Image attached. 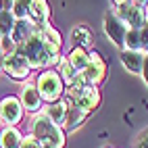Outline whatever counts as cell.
Wrapping results in <instances>:
<instances>
[{"instance_id": "obj_1", "label": "cell", "mask_w": 148, "mask_h": 148, "mask_svg": "<svg viewBox=\"0 0 148 148\" xmlns=\"http://www.w3.org/2000/svg\"><path fill=\"white\" fill-rule=\"evenodd\" d=\"M17 52L25 56V61L29 63V67L32 69H42L46 65H58V61H61V50L54 46H48L40 34H34L25 44L17 46Z\"/></svg>"}, {"instance_id": "obj_2", "label": "cell", "mask_w": 148, "mask_h": 148, "mask_svg": "<svg viewBox=\"0 0 148 148\" xmlns=\"http://www.w3.org/2000/svg\"><path fill=\"white\" fill-rule=\"evenodd\" d=\"M32 134L40 142V146H46V148H63L65 146L63 127L54 125L44 113H36L34 121H32Z\"/></svg>"}, {"instance_id": "obj_3", "label": "cell", "mask_w": 148, "mask_h": 148, "mask_svg": "<svg viewBox=\"0 0 148 148\" xmlns=\"http://www.w3.org/2000/svg\"><path fill=\"white\" fill-rule=\"evenodd\" d=\"M36 88H38V92H40L42 100H46L48 104L61 100V98L65 96V84L61 79V75H58L56 71H52V69H48V71L38 75Z\"/></svg>"}, {"instance_id": "obj_4", "label": "cell", "mask_w": 148, "mask_h": 148, "mask_svg": "<svg viewBox=\"0 0 148 148\" xmlns=\"http://www.w3.org/2000/svg\"><path fill=\"white\" fill-rule=\"evenodd\" d=\"M102 29H104V34L108 36V40L123 50V40H125V34H127V29H130V27H127V23L115 11H106L104 13V17H102Z\"/></svg>"}, {"instance_id": "obj_5", "label": "cell", "mask_w": 148, "mask_h": 148, "mask_svg": "<svg viewBox=\"0 0 148 148\" xmlns=\"http://www.w3.org/2000/svg\"><path fill=\"white\" fill-rule=\"evenodd\" d=\"M79 77H82V82L86 86H96L98 88V84H102L104 77H106V63H104V58L98 52H90V54H88V67L79 73Z\"/></svg>"}, {"instance_id": "obj_6", "label": "cell", "mask_w": 148, "mask_h": 148, "mask_svg": "<svg viewBox=\"0 0 148 148\" xmlns=\"http://www.w3.org/2000/svg\"><path fill=\"white\" fill-rule=\"evenodd\" d=\"M2 71H4L8 77L17 79V82H25L27 77H29L32 67H29V63L25 61L23 54L13 52V54H4V56H2Z\"/></svg>"}, {"instance_id": "obj_7", "label": "cell", "mask_w": 148, "mask_h": 148, "mask_svg": "<svg viewBox=\"0 0 148 148\" xmlns=\"http://www.w3.org/2000/svg\"><path fill=\"white\" fill-rule=\"evenodd\" d=\"M115 13L127 23V27H132V29H140L142 25H146V8L140 6V4L127 2L123 6H117Z\"/></svg>"}, {"instance_id": "obj_8", "label": "cell", "mask_w": 148, "mask_h": 148, "mask_svg": "<svg viewBox=\"0 0 148 148\" xmlns=\"http://www.w3.org/2000/svg\"><path fill=\"white\" fill-rule=\"evenodd\" d=\"M23 117V106L17 96H6L0 102V121L6 125H17Z\"/></svg>"}, {"instance_id": "obj_9", "label": "cell", "mask_w": 148, "mask_h": 148, "mask_svg": "<svg viewBox=\"0 0 148 148\" xmlns=\"http://www.w3.org/2000/svg\"><path fill=\"white\" fill-rule=\"evenodd\" d=\"M19 100H21V106L27 113H40V108H42V96L38 92L36 84H32V82H25L21 86V96H19Z\"/></svg>"}, {"instance_id": "obj_10", "label": "cell", "mask_w": 148, "mask_h": 148, "mask_svg": "<svg viewBox=\"0 0 148 148\" xmlns=\"http://www.w3.org/2000/svg\"><path fill=\"white\" fill-rule=\"evenodd\" d=\"M27 19H29V21H32L38 29L50 23V6H48L46 0H32V6H29Z\"/></svg>"}, {"instance_id": "obj_11", "label": "cell", "mask_w": 148, "mask_h": 148, "mask_svg": "<svg viewBox=\"0 0 148 148\" xmlns=\"http://www.w3.org/2000/svg\"><path fill=\"white\" fill-rule=\"evenodd\" d=\"M36 32H38V27L29 21V19H19V21H15V27H13V32H11V38H13V42H15L17 46H21V44H25Z\"/></svg>"}, {"instance_id": "obj_12", "label": "cell", "mask_w": 148, "mask_h": 148, "mask_svg": "<svg viewBox=\"0 0 148 148\" xmlns=\"http://www.w3.org/2000/svg\"><path fill=\"white\" fill-rule=\"evenodd\" d=\"M144 56H146V54L140 52V50H121V54H119L121 65H123L130 73H136V75H140V73H142Z\"/></svg>"}, {"instance_id": "obj_13", "label": "cell", "mask_w": 148, "mask_h": 148, "mask_svg": "<svg viewBox=\"0 0 148 148\" xmlns=\"http://www.w3.org/2000/svg\"><path fill=\"white\" fill-rule=\"evenodd\" d=\"M88 115L84 108L75 106V104H69L67 106V117H65V123H63V132H73L77 130L79 125H84V121L88 119Z\"/></svg>"}, {"instance_id": "obj_14", "label": "cell", "mask_w": 148, "mask_h": 148, "mask_svg": "<svg viewBox=\"0 0 148 148\" xmlns=\"http://www.w3.org/2000/svg\"><path fill=\"white\" fill-rule=\"evenodd\" d=\"M71 42H73V46H77V48H84V50H88L92 44H94V32L88 25H75L73 29H71Z\"/></svg>"}, {"instance_id": "obj_15", "label": "cell", "mask_w": 148, "mask_h": 148, "mask_svg": "<svg viewBox=\"0 0 148 148\" xmlns=\"http://www.w3.org/2000/svg\"><path fill=\"white\" fill-rule=\"evenodd\" d=\"M67 102H65V98H61V100H56V102H50L46 108H44V115L50 119L54 125L58 127H63L65 123V117H67Z\"/></svg>"}, {"instance_id": "obj_16", "label": "cell", "mask_w": 148, "mask_h": 148, "mask_svg": "<svg viewBox=\"0 0 148 148\" xmlns=\"http://www.w3.org/2000/svg\"><path fill=\"white\" fill-rule=\"evenodd\" d=\"M21 140H23V136L15 125H6L0 132V148H19Z\"/></svg>"}, {"instance_id": "obj_17", "label": "cell", "mask_w": 148, "mask_h": 148, "mask_svg": "<svg viewBox=\"0 0 148 148\" xmlns=\"http://www.w3.org/2000/svg\"><path fill=\"white\" fill-rule=\"evenodd\" d=\"M88 54H90L88 50H84V48H77V46H73V48H71V52H69L65 58L69 61V65H71V67L75 69V71H77V73H82L84 69L88 67Z\"/></svg>"}, {"instance_id": "obj_18", "label": "cell", "mask_w": 148, "mask_h": 148, "mask_svg": "<svg viewBox=\"0 0 148 148\" xmlns=\"http://www.w3.org/2000/svg\"><path fill=\"white\" fill-rule=\"evenodd\" d=\"M38 34H40V38H42V40H44L48 46H54V48H58V50H61V46H63L61 34H58L50 23L44 25V27H40V29H38Z\"/></svg>"}, {"instance_id": "obj_19", "label": "cell", "mask_w": 148, "mask_h": 148, "mask_svg": "<svg viewBox=\"0 0 148 148\" xmlns=\"http://www.w3.org/2000/svg\"><path fill=\"white\" fill-rule=\"evenodd\" d=\"M56 73L61 75L63 84H69V86H71V84L75 82V77H77V71L69 65L67 58H61V61H58V71H56Z\"/></svg>"}, {"instance_id": "obj_20", "label": "cell", "mask_w": 148, "mask_h": 148, "mask_svg": "<svg viewBox=\"0 0 148 148\" xmlns=\"http://www.w3.org/2000/svg\"><path fill=\"white\" fill-rule=\"evenodd\" d=\"M123 50H140L142 52V44H140V29H127L125 40H123Z\"/></svg>"}, {"instance_id": "obj_21", "label": "cell", "mask_w": 148, "mask_h": 148, "mask_svg": "<svg viewBox=\"0 0 148 148\" xmlns=\"http://www.w3.org/2000/svg\"><path fill=\"white\" fill-rule=\"evenodd\" d=\"M15 15L11 11H2L0 13V38L2 36H11L13 32V27H15Z\"/></svg>"}, {"instance_id": "obj_22", "label": "cell", "mask_w": 148, "mask_h": 148, "mask_svg": "<svg viewBox=\"0 0 148 148\" xmlns=\"http://www.w3.org/2000/svg\"><path fill=\"white\" fill-rule=\"evenodd\" d=\"M29 6H32V0H13V8L11 13L15 15V19H27L29 15Z\"/></svg>"}, {"instance_id": "obj_23", "label": "cell", "mask_w": 148, "mask_h": 148, "mask_svg": "<svg viewBox=\"0 0 148 148\" xmlns=\"http://www.w3.org/2000/svg\"><path fill=\"white\" fill-rule=\"evenodd\" d=\"M0 52H2V56L17 52V44L13 42L11 36H2V38H0Z\"/></svg>"}, {"instance_id": "obj_24", "label": "cell", "mask_w": 148, "mask_h": 148, "mask_svg": "<svg viewBox=\"0 0 148 148\" xmlns=\"http://www.w3.org/2000/svg\"><path fill=\"white\" fill-rule=\"evenodd\" d=\"M140 44H142V52L148 54V23L140 27Z\"/></svg>"}, {"instance_id": "obj_25", "label": "cell", "mask_w": 148, "mask_h": 148, "mask_svg": "<svg viewBox=\"0 0 148 148\" xmlns=\"http://www.w3.org/2000/svg\"><path fill=\"white\" fill-rule=\"evenodd\" d=\"M19 148H40V142L36 140L34 134H29V136H25L21 140V146H19Z\"/></svg>"}, {"instance_id": "obj_26", "label": "cell", "mask_w": 148, "mask_h": 148, "mask_svg": "<svg viewBox=\"0 0 148 148\" xmlns=\"http://www.w3.org/2000/svg\"><path fill=\"white\" fill-rule=\"evenodd\" d=\"M140 75H142V79H144L146 86H148V54L144 56V65H142V73H140Z\"/></svg>"}, {"instance_id": "obj_27", "label": "cell", "mask_w": 148, "mask_h": 148, "mask_svg": "<svg viewBox=\"0 0 148 148\" xmlns=\"http://www.w3.org/2000/svg\"><path fill=\"white\" fill-rule=\"evenodd\" d=\"M11 8H13V0H0V13L11 11Z\"/></svg>"}, {"instance_id": "obj_28", "label": "cell", "mask_w": 148, "mask_h": 148, "mask_svg": "<svg viewBox=\"0 0 148 148\" xmlns=\"http://www.w3.org/2000/svg\"><path fill=\"white\" fill-rule=\"evenodd\" d=\"M113 2H115V6H123V4L130 2V0H113Z\"/></svg>"}, {"instance_id": "obj_29", "label": "cell", "mask_w": 148, "mask_h": 148, "mask_svg": "<svg viewBox=\"0 0 148 148\" xmlns=\"http://www.w3.org/2000/svg\"><path fill=\"white\" fill-rule=\"evenodd\" d=\"M0 73H2V52H0Z\"/></svg>"}, {"instance_id": "obj_30", "label": "cell", "mask_w": 148, "mask_h": 148, "mask_svg": "<svg viewBox=\"0 0 148 148\" xmlns=\"http://www.w3.org/2000/svg\"><path fill=\"white\" fill-rule=\"evenodd\" d=\"M142 138H144V140L148 142V132H144V136H142Z\"/></svg>"}, {"instance_id": "obj_31", "label": "cell", "mask_w": 148, "mask_h": 148, "mask_svg": "<svg viewBox=\"0 0 148 148\" xmlns=\"http://www.w3.org/2000/svg\"><path fill=\"white\" fill-rule=\"evenodd\" d=\"M146 23H148V13H146Z\"/></svg>"}, {"instance_id": "obj_32", "label": "cell", "mask_w": 148, "mask_h": 148, "mask_svg": "<svg viewBox=\"0 0 148 148\" xmlns=\"http://www.w3.org/2000/svg\"><path fill=\"white\" fill-rule=\"evenodd\" d=\"M40 148H46V146H40Z\"/></svg>"}]
</instances>
